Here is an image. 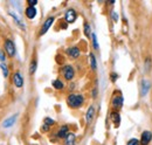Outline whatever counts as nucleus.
Segmentation results:
<instances>
[{
  "label": "nucleus",
  "instance_id": "obj_1",
  "mask_svg": "<svg viewBox=\"0 0 152 145\" xmlns=\"http://www.w3.org/2000/svg\"><path fill=\"white\" fill-rule=\"evenodd\" d=\"M83 96L82 95H77V94H72L68 96L67 98V103L70 108H80L82 104H83Z\"/></svg>",
  "mask_w": 152,
  "mask_h": 145
},
{
  "label": "nucleus",
  "instance_id": "obj_2",
  "mask_svg": "<svg viewBox=\"0 0 152 145\" xmlns=\"http://www.w3.org/2000/svg\"><path fill=\"white\" fill-rule=\"evenodd\" d=\"M4 46H5V49H6V52H7L8 56L13 57V56L15 55V46H14L13 41H11V40H6L5 43H4Z\"/></svg>",
  "mask_w": 152,
  "mask_h": 145
},
{
  "label": "nucleus",
  "instance_id": "obj_3",
  "mask_svg": "<svg viewBox=\"0 0 152 145\" xmlns=\"http://www.w3.org/2000/svg\"><path fill=\"white\" fill-rule=\"evenodd\" d=\"M54 19H55L54 17H49V18L45 21V23H43V26H42V28H41V31H40V35H43L45 33H47V31H48V29L50 28V26L53 25Z\"/></svg>",
  "mask_w": 152,
  "mask_h": 145
},
{
  "label": "nucleus",
  "instance_id": "obj_4",
  "mask_svg": "<svg viewBox=\"0 0 152 145\" xmlns=\"http://www.w3.org/2000/svg\"><path fill=\"white\" fill-rule=\"evenodd\" d=\"M74 75H75V72H74V69H73L72 66H66V67L63 68V76H64L66 80L70 81V80L74 77Z\"/></svg>",
  "mask_w": 152,
  "mask_h": 145
},
{
  "label": "nucleus",
  "instance_id": "obj_5",
  "mask_svg": "<svg viewBox=\"0 0 152 145\" xmlns=\"http://www.w3.org/2000/svg\"><path fill=\"white\" fill-rule=\"evenodd\" d=\"M152 139V133L150 131H144L142 133V138H140V144L142 145H148Z\"/></svg>",
  "mask_w": 152,
  "mask_h": 145
},
{
  "label": "nucleus",
  "instance_id": "obj_6",
  "mask_svg": "<svg viewBox=\"0 0 152 145\" xmlns=\"http://www.w3.org/2000/svg\"><path fill=\"white\" fill-rule=\"evenodd\" d=\"M13 82H14V84H15L17 88H21V87L23 86V78H22V76H21L20 72H15V74H14V76H13Z\"/></svg>",
  "mask_w": 152,
  "mask_h": 145
},
{
  "label": "nucleus",
  "instance_id": "obj_7",
  "mask_svg": "<svg viewBox=\"0 0 152 145\" xmlns=\"http://www.w3.org/2000/svg\"><path fill=\"white\" fill-rule=\"evenodd\" d=\"M64 19H66V21H67V22H69V23L74 22V21H75V19H76V12L74 11V10H68V11H67V13H66Z\"/></svg>",
  "mask_w": 152,
  "mask_h": 145
},
{
  "label": "nucleus",
  "instance_id": "obj_8",
  "mask_svg": "<svg viewBox=\"0 0 152 145\" xmlns=\"http://www.w3.org/2000/svg\"><path fill=\"white\" fill-rule=\"evenodd\" d=\"M94 116H95V109H94V107H90V108L88 109V111H87V115H86V121H87L88 124L91 123Z\"/></svg>",
  "mask_w": 152,
  "mask_h": 145
},
{
  "label": "nucleus",
  "instance_id": "obj_9",
  "mask_svg": "<svg viewBox=\"0 0 152 145\" xmlns=\"http://www.w3.org/2000/svg\"><path fill=\"white\" fill-rule=\"evenodd\" d=\"M35 15H37V8L28 6V7L26 8V17L28 19H34Z\"/></svg>",
  "mask_w": 152,
  "mask_h": 145
},
{
  "label": "nucleus",
  "instance_id": "obj_10",
  "mask_svg": "<svg viewBox=\"0 0 152 145\" xmlns=\"http://www.w3.org/2000/svg\"><path fill=\"white\" fill-rule=\"evenodd\" d=\"M67 53H68V55H69L70 57L77 59V57L80 56V49H78L77 47H72V48H69V49L67 51Z\"/></svg>",
  "mask_w": 152,
  "mask_h": 145
},
{
  "label": "nucleus",
  "instance_id": "obj_11",
  "mask_svg": "<svg viewBox=\"0 0 152 145\" xmlns=\"http://www.w3.org/2000/svg\"><path fill=\"white\" fill-rule=\"evenodd\" d=\"M68 127L67 125H63V127L60 129V131H58V137L60 138H64V137H67L68 135H69V132H68Z\"/></svg>",
  "mask_w": 152,
  "mask_h": 145
},
{
  "label": "nucleus",
  "instance_id": "obj_12",
  "mask_svg": "<svg viewBox=\"0 0 152 145\" xmlns=\"http://www.w3.org/2000/svg\"><path fill=\"white\" fill-rule=\"evenodd\" d=\"M149 87H150L149 82L146 80H143L142 81V96H145L146 95V92L149 91Z\"/></svg>",
  "mask_w": 152,
  "mask_h": 145
},
{
  "label": "nucleus",
  "instance_id": "obj_13",
  "mask_svg": "<svg viewBox=\"0 0 152 145\" xmlns=\"http://www.w3.org/2000/svg\"><path fill=\"white\" fill-rule=\"evenodd\" d=\"M75 135L74 133H69L66 137V145H75Z\"/></svg>",
  "mask_w": 152,
  "mask_h": 145
},
{
  "label": "nucleus",
  "instance_id": "obj_14",
  "mask_svg": "<svg viewBox=\"0 0 152 145\" xmlns=\"http://www.w3.org/2000/svg\"><path fill=\"white\" fill-rule=\"evenodd\" d=\"M15 119H17V115H15V116H13V117H11V118H8V119H6V121L4 122V127H12V125L15 123Z\"/></svg>",
  "mask_w": 152,
  "mask_h": 145
},
{
  "label": "nucleus",
  "instance_id": "obj_15",
  "mask_svg": "<svg viewBox=\"0 0 152 145\" xmlns=\"http://www.w3.org/2000/svg\"><path fill=\"white\" fill-rule=\"evenodd\" d=\"M122 103H123V98H122V96H116L114 98V101H113V105H114L115 108H119V107H122Z\"/></svg>",
  "mask_w": 152,
  "mask_h": 145
},
{
  "label": "nucleus",
  "instance_id": "obj_16",
  "mask_svg": "<svg viewBox=\"0 0 152 145\" xmlns=\"http://www.w3.org/2000/svg\"><path fill=\"white\" fill-rule=\"evenodd\" d=\"M53 87H54L55 89H62L64 86H63L62 81H60V80H55V81H53Z\"/></svg>",
  "mask_w": 152,
  "mask_h": 145
},
{
  "label": "nucleus",
  "instance_id": "obj_17",
  "mask_svg": "<svg viewBox=\"0 0 152 145\" xmlns=\"http://www.w3.org/2000/svg\"><path fill=\"white\" fill-rule=\"evenodd\" d=\"M90 64H91V68H93V70H96V67H97V64H96V59H95V55L94 54H90Z\"/></svg>",
  "mask_w": 152,
  "mask_h": 145
},
{
  "label": "nucleus",
  "instance_id": "obj_18",
  "mask_svg": "<svg viewBox=\"0 0 152 145\" xmlns=\"http://www.w3.org/2000/svg\"><path fill=\"white\" fill-rule=\"evenodd\" d=\"M37 70V61L34 60V61H32V63H31V68H29V72L31 74H34Z\"/></svg>",
  "mask_w": 152,
  "mask_h": 145
},
{
  "label": "nucleus",
  "instance_id": "obj_19",
  "mask_svg": "<svg viewBox=\"0 0 152 145\" xmlns=\"http://www.w3.org/2000/svg\"><path fill=\"white\" fill-rule=\"evenodd\" d=\"M0 68H1V70H2V74H4V76H5V77H7V76H8V69H7L6 64H5V63H1Z\"/></svg>",
  "mask_w": 152,
  "mask_h": 145
},
{
  "label": "nucleus",
  "instance_id": "obj_20",
  "mask_svg": "<svg viewBox=\"0 0 152 145\" xmlns=\"http://www.w3.org/2000/svg\"><path fill=\"white\" fill-rule=\"evenodd\" d=\"M91 39H93L94 48H95V49H98V42H97V37H96V34H91Z\"/></svg>",
  "mask_w": 152,
  "mask_h": 145
},
{
  "label": "nucleus",
  "instance_id": "obj_21",
  "mask_svg": "<svg viewBox=\"0 0 152 145\" xmlns=\"http://www.w3.org/2000/svg\"><path fill=\"white\" fill-rule=\"evenodd\" d=\"M84 34L87 36H90V26L88 23H84Z\"/></svg>",
  "mask_w": 152,
  "mask_h": 145
},
{
  "label": "nucleus",
  "instance_id": "obj_22",
  "mask_svg": "<svg viewBox=\"0 0 152 145\" xmlns=\"http://www.w3.org/2000/svg\"><path fill=\"white\" fill-rule=\"evenodd\" d=\"M128 145H139V141H138V139H136V138H132V139H130V141H129Z\"/></svg>",
  "mask_w": 152,
  "mask_h": 145
},
{
  "label": "nucleus",
  "instance_id": "obj_23",
  "mask_svg": "<svg viewBox=\"0 0 152 145\" xmlns=\"http://www.w3.org/2000/svg\"><path fill=\"white\" fill-rule=\"evenodd\" d=\"M45 124H46V125H53V124H54V121H53L52 118H46V119H45Z\"/></svg>",
  "mask_w": 152,
  "mask_h": 145
},
{
  "label": "nucleus",
  "instance_id": "obj_24",
  "mask_svg": "<svg viewBox=\"0 0 152 145\" xmlns=\"http://www.w3.org/2000/svg\"><path fill=\"white\" fill-rule=\"evenodd\" d=\"M28 4H29V6H31V7H34V6L38 4V1H37V0H29V1H28Z\"/></svg>",
  "mask_w": 152,
  "mask_h": 145
},
{
  "label": "nucleus",
  "instance_id": "obj_25",
  "mask_svg": "<svg viewBox=\"0 0 152 145\" xmlns=\"http://www.w3.org/2000/svg\"><path fill=\"white\" fill-rule=\"evenodd\" d=\"M5 59H6V56L4 54V52L0 51V61H1V62H5Z\"/></svg>",
  "mask_w": 152,
  "mask_h": 145
},
{
  "label": "nucleus",
  "instance_id": "obj_26",
  "mask_svg": "<svg viewBox=\"0 0 152 145\" xmlns=\"http://www.w3.org/2000/svg\"><path fill=\"white\" fill-rule=\"evenodd\" d=\"M116 78H117V74L113 72V74H111V81H113V82H115V81H116Z\"/></svg>",
  "mask_w": 152,
  "mask_h": 145
},
{
  "label": "nucleus",
  "instance_id": "obj_27",
  "mask_svg": "<svg viewBox=\"0 0 152 145\" xmlns=\"http://www.w3.org/2000/svg\"><path fill=\"white\" fill-rule=\"evenodd\" d=\"M113 18H114V21H117V20H118V15H117L115 12L113 13Z\"/></svg>",
  "mask_w": 152,
  "mask_h": 145
}]
</instances>
